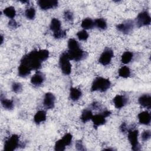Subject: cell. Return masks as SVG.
<instances>
[{
	"label": "cell",
	"mask_w": 151,
	"mask_h": 151,
	"mask_svg": "<svg viewBox=\"0 0 151 151\" xmlns=\"http://www.w3.org/2000/svg\"><path fill=\"white\" fill-rule=\"evenodd\" d=\"M150 136H151V133L149 130H146L143 131L141 134V138L143 142H146L150 138Z\"/></svg>",
	"instance_id": "cell-35"
},
{
	"label": "cell",
	"mask_w": 151,
	"mask_h": 151,
	"mask_svg": "<svg viewBox=\"0 0 151 151\" xmlns=\"http://www.w3.org/2000/svg\"><path fill=\"white\" fill-rule=\"evenodd\" d=\"M45 80V76L40 71H37L36 73L31 77V83L32 85L35 86H40L42 83H43Z\"/></svg>",
	"instance_id": "cell-13"
},
{
	"label": "cell",
	"mask_w": 151,
	"mask_h": 151,
	"mask_svg": "<svg viewBox=\"0 0 151 151\" xmlns=\"http://www.w3.org/2000/svg\"><path fill=\"white\" fill-rule=\"evenodd\" d=\"M138 134L139 132L137 130H130L128 132V140L132 146V149L133 150H139L140 149Z\"/></svg>",
	"instance_id": "cell-8"
},
{
	"label": "cell",
	"mask_w": 151,
	"mask_h": 151,
	"mask_svg": "<svg viewBox=\"0 0 151 151\" xmlns=\"http://www.w3.org/2000/svg\"><path fill=\"white\" fill-rule=\"evenodd\" d=\"M41 60L38 57L37 50H34L25 54L21 60L18 67V75L21 77L28 76L31 71L38 70L41 67Z\"/></svg>",
	"instance_id": "cell-1"
},
{
	"label": "cell",
	"mask_w": 151,
	"mask_h": 151,
	"mask_svg": "<svg viewBox=\"0 0 151 151\" xmlns=\"http://www.w3.org/2000/svg\"><path fill=\"white\" fill-rule=\"evenodd\" d=\"M114 56L113 51L109 48H106L99 59V62L103 65L109 64Z\"/></svg>",
	"instance_id": "cell-9"
},
{
	"label": "cell",
	"mask_w": 151,
	"mask_h": 151,
	"mask_svg": "<svg viewBox=\"0 0 151 151\" xmlns=\"http://www.w3.org/2000/svg\"><path fill=\"white\" fill-rule=\"evenodd\" d=\"M1 44H2V43H3V40H4V37H3V36L1 35Z\"/></svg>",
	"instance_id": "cell-40"
},
{
	"label": "cell",
	"mask_w": 151,
	"mask_h": 151,
	"mask_svg": "<svg viewBox=\"0 0 151 151\" xmlns=\"http://www.w3.org/2000/svg\"><path fill=\"white\" fill-rule=\"evenodd\" d=\"M64 18L67 21H72L73 20V14L70 11H65L64 14Z\"/></svg>",
	"instance_id": "cell-36"
},
{
	"label": "cell",
	"mask_w": 151,
	"mask_h": 151,
	"mask_svg": "<svg viewBox=\"0 0 151 151\" xmlns=\"http://www.w3.org/2000/svg\"><path fill=\"white\" fill-rule=\"evenodd\" d=\"M72 135L70 133L65 134L62 138V140L64 141L66 146H69L72 141Z\"/></svg>",
	"instance_id": "cell-34"
},
{
	"label": "cell",
	"mask_w": 151,
	"mask_h": 151,
	"mask_svg": "<svg viewBox=\"0 0 151 151\" xmlns=\"http://www.w3.org/2000/svg\"><path fill=\"white\" fill-rule=\"evenodd\" d=\"M134 27V22L132 20H127L123 22L122 24H118L116 26V28L120 32L123 34H129L130 33Z\"/></svg>",
	"instance_id": "cell-10"
},
{
	"label": "cell",
	"mask_w": 151,
	"mask_h": 151,
	"mask_svg": "<svg viewBox=\"0 0 151 151\" xmlns=\"http://www.w3.org/2000/svg\"><path fill=\"white\" fill-rule=\"evenodd\" d=\"M55 100V97L52 93L50 92L45 93L43 101L44 106L47 109H52L54 107Z\"/></svg>",
	"instance_id": "cell-12"
},
{
	"label": "cell",
	"mask_w": 151,
	"mask_h": 151,
	"mask_svg": "<svg viewBox=\"0 0 151 151\" xmlns=\"http://www.w3.org/2000/svg\"><path fill=\"white\" fill-rule=\"evenodd\" d=\"M81 26L84 29H91L94 27V22L91 18H87L83 20Z\"/></svg>",
	"instance_id": "cell-20"
},
{
	"label": "cell",
	"mask_w": 151,
	"mask_h": 151,
	"mask_svg": "<svg viewBox=\"0 0 151 151\" xmlns=\"http://www.w3.org/2000/svg\"><path fill=\"white\" fill-rule=\"evenodd\" d=\"M68 50H73L76 48L80 47V46L78 42L75 39L71 38L68 41Z\"/></svg>",
	"instance_id": "cell-30"
},
{
	"label": "cell",
	"mask_w": 151,
	"mask_h": 151,
	"mask_svg": "<svg viewBox=\"0 0 151 151\" xmlns=\"http://www.w3.org/2000/svg\"><path fill=\"white\" fill-rule=\"evenodd\" d=\"M130 75V70L127 66L121 67L119 70V76L123 78H127Z\"/></svg>",
	"instance_id": "cell-26"
},
{
	"label": "cell",
	"mask_w": 151,
	"mask_h": 151,
	"mask_svg": "<svg viewBox=\"0 0 151 151\" xmlns=\"http://www.w3.org/2000/svg\"><path fill=\"white\" fill-rule=\"evenodd\" d=\"M67 52L70 60H73L75 61H81L86 58L88 55V54L86 51L82 50L80 47L73 50H68Z\"/></svg>",
	"instance_id": "cell-4"
},
{
	"label": "cell",
	"mask_w": 151,
	"mask_h": 151,
	"mask_svg": "<svg viewBox=\"0 0 151 151\" xmlns=\"http://www.w3.org/2000/svg\"><path fill=\"white\" fill-rule=\"evenodd\" d=\"M19 136L17 134H12L4 143V151H13L19 146Z\"/></svg>",
	"instance_id": "cell-5"
},
{
	"label": "cell",
	"mask_w": 151,
	"mask_h": 151,
	"mask_svg": "<svg viewBox=\"0 0 151 151\" xmlns=\"http://www.w3.org/2000/svg\"><path fill=\"white\" fill-rule=\"evenodd\" d=\"M139 104L143 107L148 109H150L151 107V97L149 94H143L139 98Z\"/></svg>",
	"instance_id": "cell-16"
},
{
	"label": "cell",
	"mask_w": 151,
	"mask_h": 151,
	"mask_svg": "<svg viewBox=\"0 0 151 151\" xmlns=\"http://www.w3.org/2000/svg\"><path fill=\"white\" fill-rule=\"evenodd\" d=\"M1 102L2 104V106H3V107L5 109L7 110H11L13 109L14 107V103H13V101L11 100H8V99H6L5 98H2V97L1 96Z\"/></svg>",
	"instance_id": "cell-23"
},
{
	"label": "cell",
	"mask_w": 151,
	"mask_h": 151,
	"mask_svg": "<svg viewBox=\"0 0 151 151\" xmlns=\"http://www.w3.org/2000/svg\"><path fill=\"white\" fill-rule=\"evenodd\" d=\"M113 101L117 109H121L126 104L127 99L124 96L117 95L113 99Z\"/></svg>",
	"instance_id": "cell-14"
},
{
	"label": "cell",
	"mask_w": 151,
	"mask_h": 151,
	"mask_svg": "<svg viewBox=\"0 0 151 151\" xmlns=\"http://www.w3.org/2000/svg\"><path fill=\"white\" fill-rule=\"evenodd\" d=\"M22 86L21 83L18 82H14L12 84V90L14 93H18L22 91Z\"/></svg>",
	"instance_id": "cell-32"
},
{
	"label": "cell",
	"mask_w": 151,
	"mask_h": 151,
	"mask_svg": "<svg viewBox=\"0 0 151 151\" xmlns=\"http://www.w3.org/2000/svg\"><path fill=\"white\" fill-rule=\"evenodd\" d=\"M3 13L5 16H6L7 17L11 19H13L16 15L15 9L14 7L12 6H10L5 8L3 11Z\"/></svg>",
	"instance_id": "cell-22"
},
{
	"label": "cell",
	"mask_w": 151,
	"mask_h": 151,
	"mask_svg": "<svg viewBox=\"0 0 151 151\" xmlns=\"http://www.w3.org/2000/svg\"><path fill=\"white\" fill-rule=\"evenodd\" d=\"M37 54L38 57L41 60V61H45L49 56V52L47 50H37Z\"/></svg>",
	"instance_id": "cell-27"
},
{
	"label": "cell",
	"mask_w": 151,
	"mask_h": 151,
	"mask_svg": "<svg viewBox=\"0 0 151 151\" xmlns=\"http://www.w3.org/2000/svg\"><path fill=\"white\" fill-rule=\"evenodd\" d=\"M136 25L140 28L143 26L149 25L151 21V18L148 12L145 11L139 13L136 18Z\"/></svg>",
	"instance_id": "cell-7"
},
{
	"label": "cell",
	"mask_w": 151,
	"mask_h": 151,
	"mask_svg": "<svg viewBox=\"0 0 151 151\" xmlns=\"http://www.w3.org/2000/svg\"><path fill=\"white\" fill-rule=\"evenodd\" d=\"M65 144L64 142V141L62 140V139L57 140L55 144L54 149L57 151H63L64 150L65 148Z\"/></svg>",
	"instance_id": "cell-28"
},
{
	"label": "cell",
	"mask_w": 151,
	"mask_h": 151,
	"mask_svg": "<svg viewBox=\"0 0 151 151\" xmlns=\"http://www.w3.org/2000/svg\"><path fill=\"white\" fill-rule=\"evenodd\" d=\"M82 93L80 90L71 87L70 90V98L73 101H77L78 100L81 96Z\"/></svg>",
	"instance_id": "cell-17"
},
{
	"label": "cell",
	"mask_w": 151,
	"mask_h": 151,
	"mask_svg": "<svg viewBox=\"0 0 151 151\" xmlns=\"http://www.w3.org/2000/svg\"><path fill=\"white\" fill-rule=\"evenodd\" d=\"M93 113L90 110L85 109L83 111L80 119L83 123H86L88 120H91L93 117Z\"/></svg>",
	"instance_id": "cell-21"
},
{
	"label": "cell",
	"mask_w": 151,
	"mask_h": 151,
	"mask_svg": "<svg viewBox=\"0 0 151 151\" xmlns=\"http://www.w3.org/2000/svg\"><path fill=\"white\" fill-rule=\"evenodd\" d=\"M76 147L77 150H85V148L82 143V142L81 140H78L77 141L76 143Z\"/></svg>",
	"instance_id": "cell-37"
},
{
	"label": "cell",
	"mask_w": 151,
	"mask_h": 151,
	"mask_svg": "<svg viewBox=\"0 0 151 151\" xmlns=\"http://www.w3.org/2000/svg\"><path fill=\"white\" fill-rule=\"evenodd\" d=\"M120 129H121V131L122 132H125L126 130H127V128H126V124L125 123H122V126H120Z\"/></svg>",
	"instance_id": "cell-39"
},
{
	"label": "cell",
	"mask_w": 151,
	"mask_h": 151,
	"mask_svg": "<svg viewBox=\"0 0 151 151\" xmlns=\"http://www.w3.org/2000/svg\"><path fill=\"white\" fill-rule=\"evenodd\" d=\"M37 4L41 9L47 10L57 6L58 2L56 0H39Z\"/></svg>",
	"instance_id": "cell-11"
},
{
	"label": "cell",
	"mask_w": 151,
	"mask_h": 151,
	"mask_svg": "<svg viewBox=\"0 0 151 151\" xmlns=\"http://www.w3.org/2000/svg\"><path fill=\"white\" fill-rule=\"evenodd\" d=\"M67 35L65 30H60L59 31L53 33V37L56 39H60L64 38Z\"/></svg>",
	"instance_id": "cell-33"
},
{
	"label": "cell",
	"mask_w": 151,
	"mask_h": 151,
	"mask_svg": "<svg viewBox=\"0 0 151 151\" xmlns=\"http://www.w3.org/2000/svg\"><path fill=\"white\" fill-rule=\"evenodd\" d=\"M94 26L101 29H105L107 28L106 21L103 18H97L94 21Z\"/></svg>",
	"instance_id": "cell-25"
},
{
	"label": "cell",
	"mask_w": 151,
	"mask_h": 151,
	"mask_svg": "<svg viewBox=\"0 0 151 151\" xmlns=\"http://www.w3.org/2000/svg\"><path fill=\"white\" fill-rule=\"evenodd\" d=\"M77 36L81 41H86L88 37V34L86 30H81L77 33Z\"/></svg>",
	"instance_id": "cell-31"
},
{
	"label": "cell",
	"mask_w": 151,
	"mask_h": 151,
	"mask_svg": "<svg viewBox=\"0 0 151 151\" xmlns=\"http://www.w3.org/2000/svg\"><path fill=\"white\" fill-rule=\"evenodd\" d=\"M111 114V112L109 110H105L103 113L93 116L91 120L93 123L94 128H97L99 126L103 125L106 123V118Z\"/></svg>",
	"instance_id": "cell-6"
},
{
	"label": "cell",
	"mask_w": 151,
	"mask_h": 151,
	"mask_svg": "<svg viewBox=\"0 0 151 151\" xmlns=\"http://www.w3.org/2000/svg\"><path fill=\"white\" fill-rule=\"evenodd\" d=\"M25 15L28 19H34L35 16V10L34 8L31 7L28 8L25 12Z\"/></svg>",
	"instance_id": "cell-29"
},
{
	"label": "cell",
	"mask_w": 151,
	"mask_h": 151,
	"mask_svg": "<svg viewBox=\"0 0 151 151\" xmlns=\"http://www.w3.org/2000/svg\"><path fill=\"white\" fill-rule=\"evenodd\" d=\"M133 54L130 51H126L122 55L121 61L123 64H128L132 60Z\"/></svg>",
	"instance_id": "cell-24"
},
{
	"label": "cell",
	"mask_w": 151,
	"mask_h": 151,
	"mask_svg": "<svg viewBox=\"0 0 151 151\" xmlns=\"http://www.w3.org/2000/svg\"><path fill=\"white\" fill-rule=\"evenodd\" d=\"M61 22L57 18H52L51 21V24L50 25V29L53 32V33L57 32L61 30Z\"/></svg>",
	"instance_id": "cell-18"
},
{
	"label": "cell",
	"mask_w": 151,
	"mask_h": 151,
	"mask_svg": "<svg viewBox=\"0 0 151 151\" xmlns=\"http://www.w3.org/2000/svg\"><path fill=\"white\" fill-rule=\"evenodd\" d=\"M59 65L63 73L65 75H68L71 71V65L70 63V59L67 52H64L60 57Z\"/></svg>",
	"instance_id": "cell-3"
},
{
	"label": "cell",
	"mask_w": 151,
	"mask_h": 151,
	"mask_svg": "<svg viewBox=\"0 0 151 151\" xmlns=\"http://www.w3.org/2000/svg\"><path fill=\"white\" fill-rule=\"evenodd\" d=\"M22 3H28L29 1H21Z\"/></svg>",
	"instance_id": "cell-41"
},
{
	"label": "cell",
	"mask_w": 151,
	"mask_h": 151,
	"mask_svg": "<svg viewBox=\"0 0 151 151\" xmlns=\"http://www.w3.org/2000/svg\"><path fill=\"white\" fill-rule=\"evenodd\" d=\"M110 86L111 83L109 79L101 77H97L94 80L91 84V91H100L101 92H104L110 88Z\"/></svg>",
	"instance_id": "cell-2"
},
{
	"label": "cell",
	"mask_w": 151,
	"mask_h": 151,
	"mask_svg": "<svg viewBox=\"0 0 151 151\" xmlns=\"http://www.w3.org/2000/svg\"><path fill=\"white\" fill-rule=\"evenodd\" d=\"M139 122L140 124H145V125H149L150 123V114L147 111H144L140 113L138 116Z\"/></svg>",
	"instance_id": "cell-15"
},
{
	"label": "cell",
	"mask_w": 151,
	"mask_h": 151,
	"mask_svg": "<svg viewBox=\"0 0 151 151\" xmlns=\"http://www.w3.org/2000/svg\"><path fill=\"white\" fill-rule=\"evenodd\" d=\"M46 120V112L44 110L38 111L34 117V120L35 123L40 124Z\"/></svg>",
	"instance_id": "cell-19"
},
{
	"label": "cell",
	"mask_w": 151,
	"mask_h": 151,
	"mask_svg": "<svg viewBox=\"0 0 151 151\" xmlns=\"http://www.w3.org/2000/svg\"><path fill=\"white\" fill-rule=\"evenodd\" d=\"M8 25L9 27L12 28H15L18 27V24L17 22L14 19H11L8 22Z\"/></svg>",
	"instance_id": "cell-38"
}]
</instances>
